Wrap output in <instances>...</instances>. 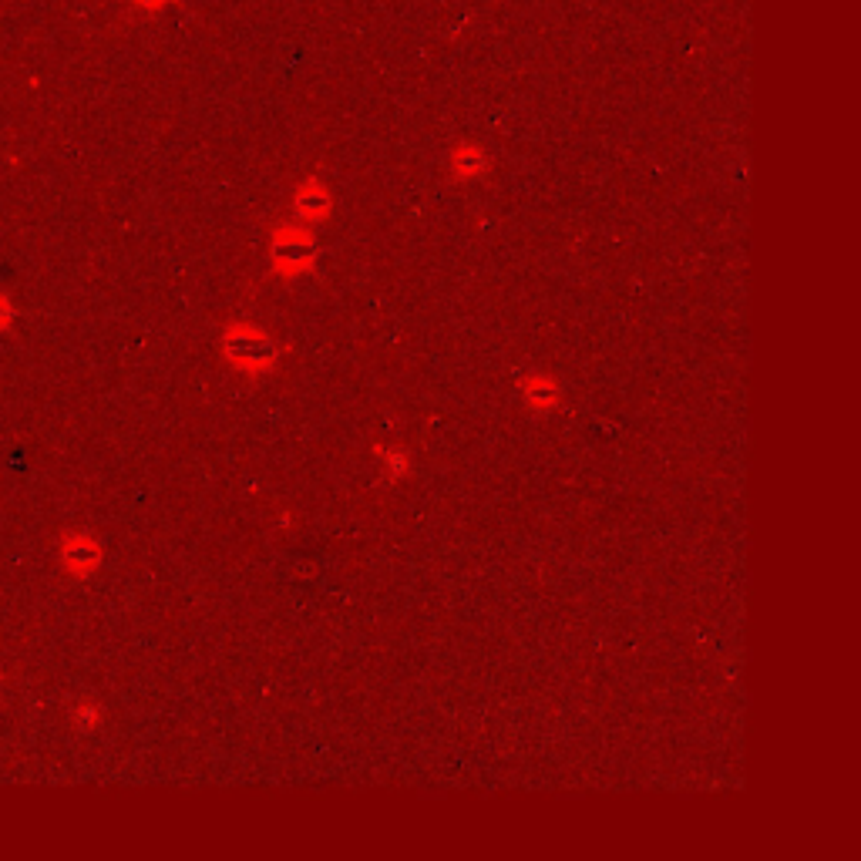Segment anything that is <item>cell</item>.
Here are the masks:
<instances>
[{"label": "cell", "instance_id": "6da1fadb", "mask_svg": "<svg viewBox=\"0 0 861 861\" xmlns=\"http://www.w3.org/2000/svg\"><path fill=\"white\" fill-rule=\"evenodd\" d=\"M313 249H310V236L296 233V229H280L276 236V259L280 266H286V273H300L303 266L310 263Z\"/></svg>", "mask_w": 861, "mask_h": 861}]
</instances>
